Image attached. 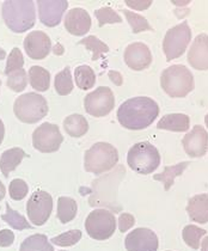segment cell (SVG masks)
Masks as SVG:
<instances>
[{"mask_svg":"<svg viewBox=\"0 0 208 251\" xmlns=\"http://www.w3.org/2000/svg\"><path fill=\"white\" fill-rule=\"evenodd\" d=\"M9 192H10V196L12 200L15 201H21L28 195L29 192V187L26 184V181L21 178H16L13 181H11L10 187H9Z\"/></svg>","mask_w":208,"mask_h":251,"instance_id":"obj_37","label":"cell"},{"mask_svg":"<svg viewBox=\"0 0 208 251\" xmlns=\"http://www.w3.org/2000/svg\"><path fill=\"white\" fill-rule=\"evenodd\" d=\"M1 13L7 28L18 34L31 29L36 21L32 0H6L2 4Z\"/></svg>","mask_w":208,"mask_h":251,"instance_id":"obj_2","label":"cell"},{"mask_svg":"<svg viewBox=\"0 0 208 251\" xmlns=\"http://www.w3.org/2000/svg\"><path fill=\"white\" fill-rule=\"evenodd\" d=\"M5 58H6V51L0 47V60H4Z\"/></svg>","mask_w":208,"mask_h":251,"instance_id":"obj_46","label":"cell"},{"mask_svg":"<svg viewBox=\"0 0 208 251\" xmlns=\"http://www.w3.org/2000/svg\"><path fill=\"white\" fill-rule=\"evenodd\" d=\"M184 151L191 158H199L206 154L208 149V133L202 126L196 125L190 133L182 140Z\"/></svg>","mask_w":208,"mask_h":251,"instance_id":"obj_14","label":"cell"},{"mask_svg":"<svg viewBox=\"0 0 208 251\" xmlns=\"http://www.w3.org/2000/svg\"><path fill=\"white\" fill-rule=\"evenodd\" d=\"M0 86H1V80H0Z\"/></svg>","mask_w":208,"mask_h":251,"instance_id":"obj_49","label":"cell"},{"mask_svg":"<svg viewBox=\"0 0 208 251\" xmlns=\"http://www.w3.org/2000/svg\"><path fill=\"white\" fill-rule=\"evenodd\" d=\"M64 129L72 138H80L89 130V124L80 114H72L64 120Z\"/></svg>","mask_w":208,"mask_h":251,"instance_id":"obj_22","label":"cell"},{"mask_svg":"<svg viewBox=\"0 0 208 251\" xmlns=\"http://www.w3.org/2000/svg\"><path fill=\"white\" fill-rule=\"evenodd\" d=\"M24 65V58L22 51L19 50V48L15 47L11 50L9 59H7L6 67H5V75H9L12 72H16V71L22 70Z\"/></svg>","mask_w":208,"mask_h":251,"instance_id":"obj_36","label":"cell"},{"mask_svg":"<svg viewBox=\"0 0 208 251\" xmlns=\"http://www.w3.org/2000/svg\"><path fill=\"white\" fill-rule=\"evenodd\" d=\"M62 251H64V250H62Z\"/></svg>","mask_w":208,"mask_h":251,"instance_id":"obj_50","label":"cell"},{"mask_svg":"<svg viewBox=\"0 0 208 251\" xmlns=\"http://www.w3.org/2000/svg\"><path fill=\"white\" fill-rule=\"evenodd\" d=\"M125 62L133 71L145 70L152 62L151 50L145 43H132L125 50Z\"/></svg>","mask_w":208,"mask_h":251,"instance_id":"obj_16","label":"cell"},{"mask_svg":"<svg viewBox=\"0 0 208 251\" xmlns=\"http://www.w3.org/2000/svg\"><path fill=\"white\" fill-rule=\"evenodd\" d=\"M19 251H55L45 234H32L24 239Z\"/></svg>","mask_w":208,"mask_h":251,"instance_id":"obj_26","label":"cell"},{"mask_svg":"<svg viewBox=\"0 0 208 251\" xmlns=\"http://www.w3.org/2000/svg\"><path fill=\"white\" fill-rule=\"evenodd\" d=\"M115 105V97L111 89L108 86H100L90 92L84 100V106L87 114L95 117L106 116Z\"/></svg>","mask_w":208,"mask_h":251,"instance_id":"obj_11","label":"cell"},{"mask_svg":"<svg viewBox=\"0 0 208 251\" xmlns=\"http://www.w3.org/2000/svg\"><path fill=\"white\" fill-rule=\"evenodd\" d=\"M119 162V152L108 143H96L84 155V168L87 173L101 175L111 170Z\"/></svg>","mask_w":208,"mask_h":251,"instance_id":"obj_4","label":"cell"},{"mask_svg":"<svg viewBox=\"0 0 208 251\" xmlns=\"http://www.w3.org/2000/svg\"><path fill=\"white\" fill-rule=\"evenodd\" d=\"M109 78H110V80L113 81L115 85H117V86L122 85L123 78H122L121 73L116 72V71H110V72H109Z\"/></svg>","mask_w":208,"mask_h":251,"instance_id":"obj_41","label":"cell"},{"mask_svg":"<svg viewBox=\"0 0 208 251\" xmlns=\"http://www.w3.org/2000/svg\"><path fill=\"white\" fill-rule=\"evenodd\" d=\"M1 219L6 222V224H9L11 227L15 228V230L23 231L26 228H31V225L26 222V218L19 214L18 212L13 211L9 203H6V213L1 215Z\"/></svg>","mask_w":208,"mask_h":251,"instance_id":"obj_31","label":"cell"},{"mask_svg":"<svg viewBox=\"0 0 208 251\" xmlns=\"http://www.w3.org/2000/svg\"><path fill=\"white\" fill-rule=\"evenodd\" d=\"M5 194H6V189H5V185L2 184V182L0 181V200L5 198Z\"/></svg>","mask_w":208,"mask_h":251,"instance_id":"obj_44","label":"cell"},{"mask_svg":"<svg viewBox=\"0 0 208 251\" xmlns=\"http://www.w3.org/2000/svg\"><path fill=\"white\" fill-rule=\"evenodd\" d=\"M191 40V30L187 22L168 30L163 41V50L166 56V61H171L180 58L187 50Z\"/></svg>","mask_w":208,"mask_h":251,"instance_id":"obj_7","label":"cell"},{"mask_svg":"<svg viewBox=\"0 0 208 251\" xmlns=\"http://www.w3.org/2000/svg\"><path fill=\"white\" fill-rule=\"evenodd\" d=\"M161 89L172 98H182L194 90V75L183 65H172L164 70L160 77Z\"/></svg>","mask_w":208,"mask_h":251,"instance_id":"obj_3","label":"cell"},{"mask_svg":"<svg viewBox=\"0 0 208 251\" xmlns=\"http://www.w3.org/2000/svg\"><path fill=\"white\" fill-rule=\"evenodd\" d=\"M78 206H77L76 200L67 196H61L57 200V219L62 224H67L72 222L76 218Z\"/></svg>","mask_w":208,"mask_h":251,"instance_id":"obj_25","label":"cell"},{"mask_svg":"<svg viewBox=\"0 0 208 251\" xmlns=\"http://www.w3.org/2000/svg\"><path fill=\"white\" fill-rule=\"evenodd\" d=\"M15 242V234L11 230H5L0 231V248H9Z\"/></svg>","mask_w":208,"mask_h":251,"instance_id":"obj_39","label":"cell"},{"mask_svg":"<svg viewBox=\"0 0 208 251\" xmlns=\"http://www.w3.org/2000/svg\"><path fill=\"white\" fill-rule=\"evenodd\" d=\"M206 233L207 231L204 230V228H200L199 226L187 225L183 228L182 237L183 241L185 242L188 247H190L194 250H198L200 248V241Z\"/></svg>","mask_w":208,"mask_h":251,"instance_id":"obj_28","label":"cell"},{"mask_svg":"<svg viewBox=\"0 0 208 251\" xmlns=\"http://www.w3.org/2000/svg\"><path fill=\"white\" fill-rule=\"evenodd\" d=\"M126 5L130 7H132L134 10L142 11L146 10L151 6L152 0H126Z\"/></svg>","mask_w":208,"mask_h":251,"instance_id":"obj_40","label":"cell"},{"mask_svg":"<svg viewBox=\"0 0 208 251\" xmlns=\"http://www.w3.org/2000/svg\"><path fill=\"white\" fill-rule=\"evenodd\" d=\"M159 115V106L150 97L130 98L120 105L117 120L122 127L132 130L145 129Z\"/></svg>","mask_w":208,"mask_h":251,"instance_id":"obj_1","label":"cell"},{"mask_svg":"<svg viewBox=\"0 0 208 251\" xmlns=\"http://www.w3.org/2000/svg\"><path fill=\"white\" fill-rule=\"evenodd\" d=\"M187 213L193 222L200 224L208 223V195L199 194L190 199L187 206Z\"/></svg>","mask_w":208,"mask_h":251,"instance_id":"obj_19","label":"cell"},{"mask_svg":"<svg viewBox=\"0 0 208 251\" xmlns=\"http://www.w3.org/2000/svg\"><path fill=\"white\" fill-rule=\"evenodd\" d=\"M26 84H28V75H26V71L23 70V68L16 71V72H12L7 78V86L15 92L23 91L26 87Z\"/></svg>","mask_w":208,"mask_h":251,"instance_id":"obj_34","label":"cell"},{"mask_svg":"<svg viewBox=\"0 0 208 251\" xmlns=\"http://www.w3.org/2000/svg\"><path fill=\"white\" fill-rule=\"evenodd\" d=\"M190 127V117L185 114H168L157 124L158 129L170 132H187Z\"/></svg>","mask_w":208,"mask_h":251,"instance_id":"obj_20","label":"cell"},{"mask_svg":"<svg viewBox=\"0 0 208 251\" xmlns=\"http://www.w3.org/2000/svg\"><path fill=\"white\" fill-rule=\"evenodd\" d=\"M188 165H189L188 162H182L180 163V164H176L174 166H165L163 173L155 175V176H153V179H155V181L161 182V183L164 184V189L168 192V190H170L172 185H174L175 178H176L177 176H181V175L183 174V171L188 168Z\"/></svg>","mask_w":208,"mask_h":251,"instance_id":"obj_23","label":"cell"},{"mask_svg":"<svg viewBox=\"0 0 208 251\" xmlns=\"http://www.w3.org/2000/svg\"><path fill=\"white\" fill-rule=\"evenodd\" d=\"M81 239V232L79 230H71L59 236L53 237L51 242L57 247H72Z\"/></svg>","mask_w":208,"mask_h":251,"instance_id":"obj_35","label":"cell"},{"mask_svg":"<svg viewBox=\"0 0 208 251\" xmlns=\"http://www.w3.org/2000/svg\"><path fill=\"white\" fill-rule=\"evenodd\" d=\"M30 85L36 91L45 92L51 86V73L41 66H31L29 70Z\"/></svg>","mask_w":208,"mask_h":251,"instance_id":"obj_24","label":"cell"},{"mask_svg":"<svg viewBox=\"0 0 208 251\" xmlns=\"http://www.w3.org/2000/svg\"><path fill=\"white\" fill-rule=\"evenodd\" d=\"M201 251H208V236L201 242Z\"/></svg>","mask_w":208,"mask_h":251,"instance_id":"obj_45","label":"cell"},{"mask_svg":"<svg viewBox=\"0 0 208 251\" xmlns=\"http://www.w3.org/2000/svg\"><path fill=\"white\" fill-rule=\"evenodd\" d=\"M116 228V219L111 212L106 209H95L87 215L85 230L96 241H105L110 238Z\"/></svg>","mask_w":208,"mask_h":251,"instance_id":"obj_8","label":"cell"},{"mask_svg":"<svg viewBox=\"0 0 208 251\" xmlns=\"http://www.w3.org/2000/svg\"><path fill=\"white\" fill-rule=\"evenodd\" d=\"M38 17L43 25L53 28L59 25L68 7L67 0H38Z\"/></svg>","mask_w":208,"mask_h":251,"instance_id":"obj_13","label":"cell"},{"mask_svg":"<svg viewBox=\"0 0 208 251\" xmlns=\"http://www.w3.org/2000/svg\"><path fill=\"white\" fill-rule=\"evenodd\" d=\"M123 13H125L127 22L130 23L134 34H139V32L146 31V30H153V28L150 25V23L147 22L146 18L142 17L141 15H138V13L132 12V11L128 10H123Z\"/></svg>","mask_w":208,"mask_h":251,"instance_id":"obj_32","label":"cell"},{"mask_svg":"<svg viewBox=\"0 0 208 251\" xmlns=\"http://www.w3.org/2000/svg\"><path fill=\"white\" fill-rule=\"evenodd\" d=\"M64 53V47H62L60 43H57V45L54 47V54H57V55H61V54Z\"/></svg>","mask_w":208,"mask_h":251,"instance_id":"obj_43","label":"cell"},{"mask_svg":"<svg viewBox=\"0 0 208 251\" xmlns=\"http://www.w3.org/2000/svg\"><path fill=\"white\" fill-rule=\"evenodd\" d=\"M75 79L77 86L79 89L89 90L95 86L96 75L91 67L87 66V65H81V66H78L76 68Z\"/></svg>","mask_w":208,"mask_h":251,"instance_id":"obj_27","label":"cell"},{"mask_svg":"<svg viewBox=\"0 0 208 251\" xmlns=\"http://www.w3.org/2000/svg\"><path fill=\"white\" fill-rule=\"evenodd\" d=\"M54 86H55V91L60 96H67L72 92L73 90V80L71 77L70 68L66 67L59 72L55 75V81H54Z\"/></svg>","mask_w":208,"mask_h":251,"instance_id":"obj_29","label":"cell"},{"mask_svg":"<svg viewBox=\"0 0 208 251\" xmlns=\"http://www.w3.org/2000/svg\"><path fill=\"white\" fill-rule=\"evenodd\" d=\"M172 2L176 5H185V4H188L189 1H172Z\"/></svg>","mask_w":208,"mask_h":251,"instance_id":"obj_47","label":"cell"},{"mask_svg":"<svg viewBox=\"0 0 208 251\" xmlns=\"http://www.w3.org/2000/svg\"><path fill=\"white\" fill-rule=\"evenodd\" d=\"M53 211V198L45 190H35L26 203L28 218L34 225L42 226L47 223Z\"/></svg>","mask_w":208,"mask_h":251,"instance_id":"obj_10","label":"cell"},{"mask_svg":"<svg viewBox=\"0 0 208 251\" xmlns=\"http://www.w3.org/2000/svg\"><path fill=\"white\" fill-rule=\"evenodd\" d=\"M95 16L98 21V25L102 28L105 24H114V23H122V18L116 11H114L111 7H101V9L95 11Z\"/></svg>","mask_w":208,"mask_h":251,"instance_id":"obj_33","label":"cell"},{"mask_svg":"<svg viewBox=\"0 0 208 251\" xmlns=\"http://www.w3.org/2000/svg\"><path fill=\"white\" fill-rule=\"evenodd\" d=\"M78 45L85 46L87 50L91 51L92 60H94V61H97L103 54L108 53L109 51L108 46H106L104 42H102L100 39H97L96 36H87L85 39L79 41Z\"/></svg>","mask_w":208,"mask_h":251,"instance_id":"obj_30","label":"cell"},{"mask_svg":"<svg viewBox=\"0 0 208 251\" xmlns=\"http://www.w3.org/2000/svg\"><path fill=\"white\" fill-rule=\"evenodd\" d=\"M26 157V153L19 147H13V149L6 150L2 152L1 157H0V170L5 177H9L10 174L16 168L21 164L23 158Z\"/></svg>","mask_w":208,"mask_h":251,"instance_id":"obj_21","label":"cell"},{"mask_svg":"<svg viewBox=\"0 0 208 251\" xmlns=\"http://www.w3.org/2000/svg\"><path fill=\"white\" fill-rule=\"evenodd\" d=\"M119 228L121 232H127L135 224V219L130 213H122L119 218Z\"/></svg>","mask_w":208,"mask_h":251,"instance_id":"obj_38","label":"cell"},{"mask_svg":"<svg viewBox=\"0 0 208 251\" xmlns=\"http://www.w3.org/2000/svg\"><path fill=\"white\" fill-rule=\"evenodd\" d=\"M4 136H5V126L2 124L1 120H0V145H1L2 140H4Z\"/></svg>","mask_w":208,"mask_h":251,"instance_id":"obj_42","label":"cell"},{"mask_svg":"<svg viewBox=\"0 0 208 251\" xmlns=\"http://www.w3.org/2000/svg\"><path fill=\"white\" fill-rule=\"evenodd\" d=\"M205 124H206V126L208 127V114L206 115V117H205Z\"/></svg>","mask_w":208,"mask_h":251,"instance_id":"obj_48","label":"cell"},{"mask_svg":"<svg viewBox=\"0 0 208 251\" xmlns=\"http://www.w3.org/2000/svg\"><path fill=\"white\" fill-rule=\"evenodd\" d=\"M188 62L195 70H208V35L200 34L196 36L188 51Z\"/></svg>","mask_w":208,"mask_h":251,"instance_id":"obj_18","label":"cell"},{"mask_svg":"<svg viewBox=\"0 0 208 251\" xmlns=\"http://www.w3.org/2000/svg\"><path fill=\"white\" fill-rule=\"evenodd\" d=\"M23 46L29 58L42 60L47 58L49 51H51L52 42L46 32L31 31L24 39Z\"/></svg>","mask_w":208,"mask_h":251,"instance_id":"obj_15","label":"cell"},{"mask_svg":"<svg viewBox=\"0 0 208 251\" xmlns=\"http://www.w3.org/2000/svg\"><path fill=\"white\" fill-rule=\"evenodd\" d=\"M13 113L24 124H36L48 114V103L41 95L28 92L15 100Z\"/></svg>","mask_w":208,"mask_h":251,"instance_id":"obj_6","label":"cell"},{"mask_svg":"<svg viewBox=\"0 0 208 251\" xmlns=\"http://www.w3.org/2000/svg\"><path fill=\"white\" fill-rule=\"evenodd\" d=\"M64 141V136L60 133L56 125L45 122L37 127L32 133V145L35 150L42 153L56 152Z\"/></svg>","mask_w":208,"mask_h":251,"instance_id":"obj_9","label":"cell"},{"mask_svg":"<svg viewBox=\"0 0 208 251\" xmlns=\"http://www.w3.org/2000/svg\"><path fill=\"white\" fill-rule=\"evenodd\" d=\"M158 244L157 234L146 227L135 228L125 239L127 251H157Z\"/></svg>","mask_w":208,"mask_h":251,"instance_id":"obj_12","label":"cell"},{"mask_svg":"<svg viewBox=\"0 0 208 251\" xmlns=\"http://www.w3.org/2000/svg\"><path fill=\"white\" fill-rule=\"evenodd\" d=\"M130 168L140 175L152 174L160 165V154L151 143L142 141L135 144L127 154Z\"/></svg>","mask_w":208,"mask_h":251,"instance_id":"obj_5","label":"cell"},{"mask_svg":"<svg viewBox=\"0 0 208 251\" xmlns=\"http://www.w3.org/2000/svg\"><path fill=\"white\" fill-rule=\"evenodd\" d=\"M65 28L71 35L83 36L91 28V17L86 10L81 7L70 10L65 17Z\"/></svg>","mask_w":208,"mask_h":251,"instance_id":"obj_17","label":"cell"}]
</instances>
